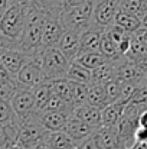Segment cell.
I'll list each match as a JSON object with an SVG mask.
<instances>
[{
	"label": "cell",
	"instance_id": "cell-27",
	"mask_svg": "<svg viewBox=\"0 0 147 149\" xmlns=\"http://www.w3.org/2000/svg\"><path fill=\"white\" fill-rule=\"evenodd\" d=\"M46 110H49V111H62V113H66L69 116L74 114V106H72V103L61 99L56 94H50V99L48 101Z\"/></svg>",
	"mask_w": 147,
	"mask_h": 149
},
{
	"label": "cell",
	"instance_id": "cell-3",
	"mask_svg": "<svg viewBox=\"0 0 147 149\" xmlns=\"http://www.w3.org/2000/svg\"><path fill=\"white\" fill-rule=\"evenodd\" d=\"M94 3L95 0H87L82 4L66 7L59 16V20L63 25L65 31H75L78 33L88 31L91 28Z\"/></svg>",
	"mask_w": 147,
	"mask_h": 149
},
{
	"label": "cell",
	"instance_id": "cell-38",
	"mask_svg": "<svg viewBox=\"0 0 147 149\" xmlns=\"http://www.w3.org/2000/svg\"><path fill=\"white\" fill-rule=\"evenodd\" d=\"M141 28H144V29H147V13L141 17Z\"/></svg>",
	"mask_w": 147,
	"mask_h": 149
},
{
	"label": "cell",
	"instance_id": "cell-10",
	"mask_svg": "<svg viewBox=\"0 0 147 149\" xmlns=\"http://www.w3.org/2000/svg\"><path fill=\"white\" fill-rule=\"evenodd\" d=\"M77 145H79L82 141H85L87 138H90L95 129H92L91 126H88L87 123H84L82 120H79L78 117H75L74 114L68 117L63 129H62Z\"/></svg>",
	"mask_w": 147,
	"mask_h": 149
},
{
	"label": "cell",
	"instance_id": "cell-20",
	"mask_svg": "<svg viewBox=\"0 0 147 149\" xmlns=\"http://www.w3.org/2000/svg\"><path fill=\"white\" fill-rule=\"evenodd\" d=\"M114 25L120 26L121 29H124L127 33H134L141 28V20L137 19L133 15H128L123 10H117L115 17H114Z\"/></svg>",
	"mask_w": 147,
	"mask_h": 149
},
{
	"label": "cell",
	"instance_id": "cell-17",
	"mask_svg": "<svg viewBox=\"0 0 147 149\" xmlns=\"http://www.w3.org/2000/svg\"><path fill=\"white\" fill-rule=\"evenodd\" d=\"M101 35H102V31H95V29H88V31L82 32L81 38H79V54H82V52H99Z\"/></svg>",
	"mask_w": 147,
	"mask_h": 149
},
{
	"label": "cell",
	"instance_id": "cell-34",
	"mask_svg": "<svg viewBox=\"0 0 147 149\" xmlns=\"http://www.w3.org/2000/svg\"><path fill=\"white\" fill-rule=\"evenodd\" d=\"M139 126L147 129V110L140 113V116H139Z\"/></svg>",
	"mask_w": 147,
	"mask_h": 149
},
{
	"label": "cell",
	"instance_id": "cell-22",
	"mask_svg": "<svg viewBox=\"0 0 147 149\" xmlns=\"http://www.w3.org/2000/svg\"><path fill=\"white\" fill-rule=\"evenodd\" d=\"M72 62H75V64H78V65H81V67H84V68L92 71V70L98 68L99 65L105 64L107 59H105L99 52H82V54H79Z\"/></svg>",
	"mask_w": 147,
	"mask_h": 149
},
{
	"label": "cell",
	"instance_id": "cell-28",
	"mask_svg": "<svg viewBox=\"0 0 147 149\" xmlns=\"http://www.w3.org/2000/svg\"><path fill=\"white\" fill-rule=\"evenodd\" d=\"M16 114L10 106V101L6 100H0V125L6 126L9 123H12L13 120H16Z\"/></svg>",
	"mask_w": 147,
	"mask_h": 149
},
{
	"label": "cell",
	"instance_id": "cell-42",
	"mask_svg": "<svg viewBox=\"0 0 147 149\" xmlns=\"http://www.w3.org/2000/svg\"><path fill=\"white\" fill-rule=\"evenodd\" d=\"M146 62H147V48H146Z\"/></svg>",
	"mask_w": 147,
	"mask_h": 149
},
{
	"label": "cell",
	"instance_id": "cell-1",
	"mask_svg": "<svg viewBox=\"0 0 147 149\" xmlns=\"http://www.w3.org/2000/svg\"><path fill=\"white\" fill-rule=\"evenodd\" d=\"M46 10L33 4L26 16V22H25V28L23 32L19 38V41L13 45L14 49H19L30 56H38L42 51L41 47V41H42V29H43V23L46 19Z\"/></svg>",
	"mask_w": 147,
	"mask_h": 149
},
{
	"label": "cell",
	"instance_id": "cell-30",
	"mask_svg": "<svg viewBox=\"0 0 147 149\" xmlns=\"http://www.w3.org/2000/svg\"><path fill=\"white\" fill-rule=\"evenodd\" d=\"M104 33H105L114 44H117V45H118L127 35H130V33H127L124 29H121L120 26H117V25H114V23H112L111 26H108L107 29H104Z\"/></svg>",
	"mask_w": 147,
	"mask_h": 149
},
{
	"label": "cell",
	"instance_id": "cell-21",
	"mask_svg": "<svg viewBox=\"0 0 147 149\" xmlns=\"http://www.w3.org/2000/svg\"><path fill=\"white\" fill-rule=\"evenodd\" d=\"M87 104L94 106L98 109H104L110 101L107 99L105 88L101 84H88V94H87Z\"/></svg>",
	"mask_w": 147,
	"mask_h": 149
},
{
	"label": "cell",
	"instance_id": "cell-36",
	"mask_svg": "<svg viewBox=\"0 0 147 149\" xmlns=\"http://www.w3.org/2000/svg\"><path fill=\"white\" fill-rule=\"evenodd\" d=\"M9 6H10V0H0V17Z\"/></svg>",
	"mask_w": 147,
	"mask_h": 149
},
{
	"label": "cell",
	"instance_id": "cell-41",
	"mask_svg": "<svg viewBox=\"0 0 147 149\" xmlns=\"http://www.w3.org/2000/svg\"><path fill=\"white\" fill-rule=\"evenodd\" d=\"M33 149H46L45 146H36V148H33Z\"/></svg>",
	"mask_w": 147,
	"mask_h": 149
},
{
	"label": "cell",
	"instance_id": "cell-35",
	"mask_svg": "<svg viewBox=\"0 0 147 149\" xmlns=\"http://www.w3.org/2000/svg\"><path fill=\"white\" fill-rule=\"evenodd\" d=\"M87 0H66L65 1V9L66 7H72V6H78V4H82L85 3Z\"/></svg>",
	"mask_w": 147,
	"mask_h": 149
},
{
	"label": "cell",
	"instance_id": "cell-33",
	"mask_svg": "<svg viewBox=\"0 0 147 149\" xmlns=\"http://www.w3.org/2000/svg\"><path fill=\"white\" fill-rule=\"evenodd\" d=\"M7 146V136H6V129L3 125H0V148L6 149Z\"/></svg>",
	"mask_w": 147,
	"mask_h": 149
},
{
	"label": "cell",
	"instance_id": "cell-2",
	"mask_svg": "<svg viewBox=\"0 0 147 149\" xmlns=\"http://www.w3.org/2000/svg\"><path fill=\"white\" fill-rule=\"evenodd\" d=\"M30 7H32V1L19 0V1L12 3L0 17V33L3 35V38L10 41L13 45L19 41L23 32L26 16Z\"/></svg>",
	"mask_w": 147,
	"mask_h": 149
},
{
	"label": "cell",
	"instance_id": "cell-9",
	"mask_svg": "<svg viewBox=\"0 0 147 149\" xmlns=\"http://www.w3.org/2000/svg\"><path fill=\"white\" fill-rule=\"evenodd\" d=\"M33 56L22 52L19 49H14V48H6V49L0 51V62H1V67L14 78L16 74L22 70V67Z\"/></svg>",
	"mask_w": 147,
	"mask_h": 149
},
{
	"label": "cell",
	"instance_id": "cell-26",
	"mask_svg": "<svg viewBox=\"0 0 147 149\" xmlns=\"http://www.w3.org/2000/svg\"><path fill=\"white\" fill-rule=\"evenodd\" d=\"M87 94H88V84L71 81V103L74 109L87 104Z\"/></svg>",
	"mask_w": 147,
	"mask_h": 149
},
{
	"label": "cell",
	"instance_id": "cell-16",
	"mask_svg": "<svg viewBox=\"0 0 147 149\" xmlns=\"http://www.w3.org/2000/svg\"><path fill=\"white\" fill-rule=\"evenodd\" d=\"M127 103L117 100L114 103L107 104L104 109H101V119H102V126H115L118 123V120L121 119L124 109H126Z\"/></svg>",
	"mask_w": 147,
	"mask_h": 149
},
{
	"label": "cell",
	"instance_id": "cell-40",
	"mask_svg": "<svg viewBox=\"0 0 147 149\" xmlns=\"http://www.w3.org/2000/svg\"><path fill=\"white\" fill-rule=\"evenodd\" d=\"M53 1H56V3H61V4H63V6H65V1H66V0H53Z\"/></svg>",
	"mask_w": 147,
	"mask_h": 149
},
{
	"label": "cell",
	"instance_id": "cell-44",
	"mask_svg": "<svg viewBox=\"0 0 147 149\" xmlns=\"http://www.w3.org/2000/svg\"><path fill=\"white\" fill-rule=\"evenodd\" d=\"M0 149H1V148H0Z\"/></svg>",
	"mask_w": 147,
	"mask_h": 149
},
{
	"label": "cell",
	"instance_id": "cell-31",
	"mask_svg": "<svg viewBox=\"0 0 147 149\" xmlns=\"http://www.w3.org/2000/svg\"><path fill=\"white\" fill-rule=\"evenodd\" d=\"M77 149H101V146L98 145L97 139H95V136H94V133H92L90 138H87L85 141H82V142L78 145Z\"/></svg>",
	"mask_w": 147,
	"mask_h": 149
},
{
	"label": "cell",
	"instance_id": "cell-14",
	"mask_svg": "<svg viewBox=\"0 0 147 149\" xmlns=\"http://www.w3.org/2000/svg\"><path fill=\"white\" fill-rule=\"evenodd\" d=\"M74 116L91 126L92 129H99L102 126V119H101V109L90 106V104H82L79 107L74 109Z\"/></svg>",
	"mask_w": 147,
	"mask_h": 149
},
{
	"label": "cell",
	"instance_id": "cell-13",
	"mask_svg": "<svg viewBox=\"0 0 147 149\" xmlns=\"http://www.w3.org/2000/svg\"><path fill=\"white\" fill-rule=\"evenodd\" d=\"M42 146H45L46 149H77L78 148V145L63 130H56V132L46 130V133L43 136Z\"/></svg>",
	"mask_w": 147,
	"mask_h": 149
},
{
	"label": "cell",
	"instance_id": "cell-24",
	"mask_svg": "<svg viewBox=\"0 0 147 149\" xmlns=\"http://www.w3.org/2000/svg\"><path fill=\"white\" fill-rule=\"evenodd\" d=\"M48 83L52 94H56L61 99L71 103V81H68L66 78H58V80H52Z\"/></svg>",
	"mask_w": 147,
	"mask_h": 149
},
{
	"label": "cell",
	"instance_id": "cell-39",
	"mask_svg": "<svg viewBox=\"0 0 147 149\" xmlns=\"http://www.w3.org/2000/svg\"><path fill=\"white\" fill-rule=\"evenodd\" d=\"M140 1H141V4L144 6V9L147 10V0H140Z\"/></svg>",
	"mask_w": 147,
	"mask_h": 149
},
{
	"label": "cell",
	"instance_id": "cell-37",
	"mask_svg": "<svg viewBox=\"0 0 147 149\" xmlns=\"http://www.w3.org/2000/svg\"><path fill=\"white\" fill-rule=\"evenodd\" d=\"M130 149H147V142H143V143H139L136 142Z\"/></svg>",
	"mask_w": 147,
	"mask_h": 149
},
{
	"label": "cell",
	"instance_id": "cell-11",
	"mask_svg": "<svg viewBox=\"0 0 147 149\" xmlns=\"http://www.w3.org/2000/svg\"><path fill=\"white\" fill-rule=\"evenodd\" d=\"M94 136L101 149H127L121 142L115 126H101L94 132Z\"/></svg>",
	"mask_w": 147,
	"mask_h": 149
},
{
	"label": "cell",
	"instance_id": "cell-43",
	"mask_svg": "<svg viewBox=\"0 0 147 149\" xmlns=\"http://www.w3.org/2000/svg\"><path fill=\"white\" fill-rule=\"evenodd\" d=\"M0 67H1V62H0Z\"/></svg>",
	"mask_w": 147,
	"mask_h": 149
},
{
	"label": "cell",
	"instance_id": "cell-18",
	"mask_svg": "<svg viewBox=\"0 0 147 149\" xmlns=\"http://www.w3.org/2000/svg\"><path fill=\"white\" fill-rule=\"evenodd\" d=\"M115 80V67L114 62L107 61L105 64L99 65L98 68L91 71V83L90 84H101L105 86L107 83Z\"/></svg>",
	"mask_w": 147,
	"mask_h": 149
},
{
	"label": "cell",
	"instance_id": "cell-23",
	"mask_svg": "<svg viewBox=\"0 0 147 149\" xmlns=\"http://www.w3.org/2000/svg\"><path fill=\"white\" fill-rule=\"evenodd\" d=\"M65 78L68 81H72V83L90 84L91 83V71L81 67V65H78V64H75V62H71Z\"/></svg>",
	"mask_w": 147,
	"mask_h": 149
},
{
	"label": "cell",
	"instance_id": "cell-15",
	"mask_svg": "<svg viewBox=\"0 0 147 149\" xmlns=\"http://www.w3.org/2000/svg\"><path fill=\"white\" fill-rule=\"evenodd\" d=\"M69 114L62 113V111H49L45 110L43 113L39 114V123L42 125V127L49 132H56V130H62L66 120H68Z\"/></svg>",
	"mask_w": 147,
	"mask_h": 149
},
{
	"label": "cell",
	"instance_id": "cell-29",
	"mask_svg": "<svg viewBox=\"0 0 147 149\" xmlns=\"http://www.w3.org/2000/svg\"><path fill=\"white\" fill-rule=\"evenodd\" d=\"M105 88V94H107V99L110 103H114L117 100H120V96H121V84L117 81V80H112L110 83H107L104 86Z\"/></svg>",
	"mask_w": 147,
	"mask_h": 149
},
{
	"label": "cell",
	"instance_id": "cell-25",
	"mask_svg": "<svg viewBox=\"0 0 147 149\" xmlns=\"http://www.w3.org/2000/svg\"><path fill=\"white\" fill-rule=\"evenodd\" d=\"M118 9L128 15L136 16L140 20L147 13V10L144 9V6L141 4L140 0H118Z\"/></svg>",
	"mask_w": 147,
	"mask_h": 149
},
{
	"label": "cell",
	"instance_id": "cell-8",
	"mask_svg": "<svg viewBox=\"0 0 147 149\" xmlns=\"http://www.w3.org/2000/svg\"><path fill=\"white\" fill-rule=\"evenodd\" d=\"M63 32H65V28L61 23L59 16L46 15L43 29H42V41H41L42 49L56 48L61 38H62V35H63Z\"/></svg>",
	"mask_w": 147,
	"mask_h": 149
},
{
	"label": "cell",
	"instance_id": "cell-4",
	"mask_svg": "<svg viewBox=\"0 0 147 149\" xmlns=\"http://www.w3.org/2000/svg\"><path fill=\"white\" fill-rule=\"evenodd\" d=\"M39 59H41V67H42L43 83L58 80V78H65L68 68L71 65V61L58 48L42 49L39 54Z\"/></svg>",
	"mask_w": 147,
	"mask_h": 149
},
{
	"label": "cell",
	"instance_id": "cell-7",
	"mask_svg": "<svg viewBox=\"0 0 147 149\" xmlns=\"http://www.w3.org/2000/svg\"><path fill=\"white\" fill-rule=\"evenodd\" d=\"M10 106L16 114V117L23 122L29 117L35 116L33 110V91L28 88H17L10 99Z\"/></svg>",
	"mask_w": 147,
	"mask_h": 149
},
{
	"label": "cell",
	"instance_id": "cell-6",
	"mask_svg": "<svg viewBox=\"0 0 147 149\" xmlns=\"http://www.w3.org/2000/svg\"><path fill=\"white\" fill-rule=\"evenodd\" d=\"M14 81H16V84H17L19 88H28V90H33L36 86H39V84L43 83L42 67H41L39 55L30 58L22 67V70L16 74Z\"/></svg>",
	"mask_w": 147,
	"mask_h": 149
},
{
	"label": "cell",
	"instance_id": "cell-19",
	"mask_svg": "<svg viewBox=\"0 0 147 149\" xmlns=\"http://www.w3.org/2000/svg\"><path fill=\"white\" fill-rule=\"evenodd\" d=\"M32 91H33V110L36 114H41L46 110L48 101L52 94L49 83H42V84L36 86Z\"/></svg>",
	"mask_w": 147,
	"mask_h": 149
},
{
	"label": "cell",
	"instance_id": "cell-5",
	"mask_svg": "<svg viewBox=\"0 0 147 149\" xmlns=\"http://www.w3.org/2000/svg\"><path fill=\"white\" fill-rule=\"evenodd\" d=\"M118 10V0H95L91 28L95 31H104L114 23L115 13Z\"/></svg>",
	"mask_w": 147,
	"mask_h": 149
},
{
	"label": "cell",
	"instance_id": "cell-32",
	"mask_svg": "<svg viewBox=\"0 0 147 149\" xmlns=\"http://www.w3.org/2000/svg\"><path fill=\"white\" fill-rule=\"evenodd\" d=\"M139 142V143H143V142H147V129L144 127H137L136 132H134V143Z\"/></svg>",
	"mask_w": 147,
	"mask_h": 149
},
{
	"label": "cell",
	"instance_id": "cell-12",
	"mask_svg": "<svg viewBox=\"0 0 147 149\" xmlns=\"http://www.w3.org/2000/svg\"><path fill=\"white\" fill-rule=\"evenodd\" d=\"M79 38H81V33H78L75 31H65L58 47H56L71 62L79 54Z\"/></svg>",
	"mask_w": 147,
	"mask_h": 149
}]
</instances>
